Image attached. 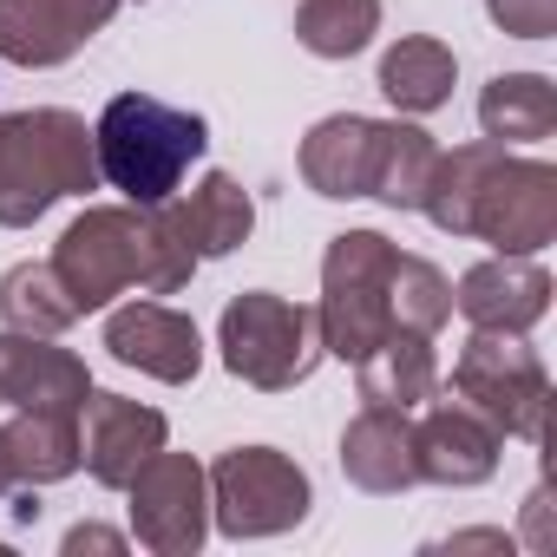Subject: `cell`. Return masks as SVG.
<instances>
[{"label":"cell","mask_w":557,"mask_h":557,"mask_svg":"<svg viewBox=\"0 0 557 557\" xmlns=\"http://www.w3.org/2000/svg\"><path fill=\"white\" fill-rule=\"evenodd\" d=\"M203 145H210L203 119L151 92H119L99 112V171L132 203H164L184 184V171L203 158Z\"/></svg>","instance_id":"1"}]
</instances>
